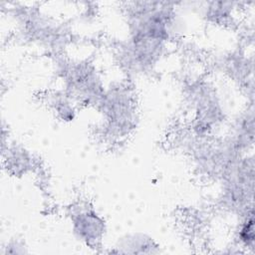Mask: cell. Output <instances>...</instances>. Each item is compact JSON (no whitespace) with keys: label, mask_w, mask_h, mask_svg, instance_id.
<instances>
[{"label":"cell","mask_w":255,"mask_h":255,"mask_svg":"<svg viewBox=\"0 0 255 255\" xmlns=\"http://www.w3.org/2000/svg\"><path fill=\"white\" fill-rule=\"evenodd\" d=\"M75 227L77 232L85 235L86 238L91 239V236L97 238L101 233L103 222L94 211H82L77 214L75 220Z\"/></svg>","instance_id":"6da1fadb"},{"label":"cell","mask_w":255,"mask_h":255,"mask_svg":"<svg viewBox=\"0 0 255 255\" xmlns=\"http://www.w3.org/2000/svg\"><path fill=\"white\" fill-rule=\"evenodd\" d=\"M239 239L247 246H252L254 243V217L253 211L247 213L246 218L239 229Z\"/></svg>","instance_id":"7a4b0ae2"}]
</instances>
